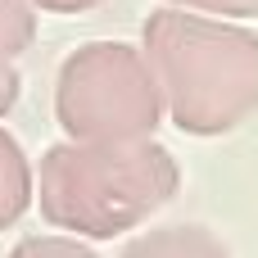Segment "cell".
Masks as SVG:
<instances>
[{"mask_svg": "<svg viewBox=\"0 0 258 258\" xmlns=\"http://www.w3.org/2000/svg\"><path fill=\"white\" fill-rule=\"evenodd\" d=\"M141 54L177 132L227 136L258 113V32L249 27L163 5L141 27Z\"/></svg>", "mask_w": 258, "mask_h": 258, "instance_id": "cell-1", "label": "cell"}, {"mask_svg": "<svg viewBox=\"0 0 258 258\" xmlns=\"http://www.w3.org/2000/svg\"><path fill=\"white\" fill-rule=\"evenodd\" d=\"M54 118L68 141H150L163 95L136 45L86 41L59 63Z\"/></svg>", "mask_w": 258, "mask_h": 258, "instance_id": "cell-3", "label": "cell"}, {"mask_svg": "<svg viewBox=\"0 0 258 258\" xmlns=\"http://www.w3.org/2000/svg\"><path fill=\"white\" fill-rule=\"evenodd\" d=\"M36 41V9L27 0H0V63H14Z\"/></svg>", "mask_w": 258, "mask_h": 258, "instance_id": "cell-6", "label": "cell"}, {"mask_svg": "<svg viewBox=\"0 0 258 258\" xmlns=\"http://www.w3.org/2000/svg\"><path fill=\"white\" fill-rule=\"evenodd\" d=\"M118 258H231V254L209 227L172 222V227H154V231L127 240V249Z\"/></svg>", "mask_w": 258, "mask_h": 258, "instance_id": "cell-4", "label": "cell"}, {"mask_svg": "<svg viewBox=\"0 0 258 258\" xmlns=\"http://www.w3.org/2000/svg\"><path fill=\"white\" fill-rule=\"evenodd\" d=\"M181 190L177 159L150 141H59L41 154V218L77 240H113Z\"/></svg>", "mask_w": 258, "mask_h": 258, "instance_id": "cell-2", "label": "cell"}, {"mask_svg": "<svg viewBox=\"0 0 258 258\" xmlns=\"http://www.w3.org/2000/svg\"><path fill=\"white\" fill-rule=\"evenodd\" d=\"M36 200V172L23 154V145L0 127V231L14 227Z\"/></svg>", "mask_w": 258, "mask_h": 258, "instance_id": "cell-5", "label": "cell"}, {"mask_svg": "<svg viewBox=\"0 0 258 258\" xmlns=\"http://www.w3.org/2000/svg\"><path fill=\"white\" fill-rule=\"evenodd\" d=\"M9 258H100V254L77 236H27L9 249Z\"/></svg>", "mask_w": 258, "mask_h": 258, "instance_id": "cell-7", "label": "cell"}, {"mask_svg": "<svg viewBox=\"0 0 258 258\" xmlns=\"http://www.w3.org/2000/svg\"><path fill=\"white\" fill-rule=\"evenodd\" d=\"M32 9H45V14H86L95 9L100 0H27Z\"/></svg>", "mask_w": 258, "mask_h": 258, "instance_id": "cell-10", "label": "cell"}, {"mask_svg": "<svg viewBox=\"0 0 258 258\" xmlns=\"http://www.w3.org/2000/svg\"><path fill=\"white\" fill-rule=\"evenodd\" d=\"M172 9H190V14H209V18H258V0H168Z\"/></svg>", "mask_w": 258, "mask_h": 258, "instance_id": "cell-8", "label": "cell"}, {"mask_svg": "<svg viewBox=\"0 0 258 258\" xmlns=\"http://www.w3.org/2000/svg\"><path fill=\"white\" fill-rule=\"evenodd\" d=\"M18 73H14V63H0V118H9V109L18 104Z\"/></svg>", "mask_w": 258, "mask_h": 258, "instance_id": "cell-9", "label": "cell"}]
</instances>
